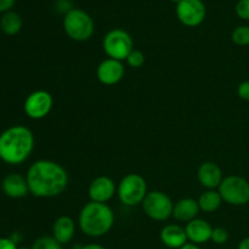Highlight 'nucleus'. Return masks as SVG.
Masks as SVG:
<instances>
[{"instance_id":"obj_31","label":"nucleus","mask_w":249,"mask_h":249,"mask_svg":"<svg viewBox=\"0 0 249 249\" xmlns=\"http://www.w3.org/2000/svg\"><path fill=\"white\" fill-rule=\"evenodd\" d=\"M237 249H249V237L245 238V240L241 241L240 245H238Z\"/></svg>"},{"instance_id":"obj_13","label":"nucleus","mask_w":249,"mask_h":249,"mask_svg":"<svg viewBox=\"0 0 249 249\" xmlns=\"http://www.w3.org/2000/svg\"><path fill=\"white\" fill-rule=\"evenodd\" d=\"M197 179L206 190H216L223 181V170L216 163L204 162L197 170Z\"/></svg>"},{"instance_id":"obj_18","label":"nucleus","mask_w":249,"mask_h":249,"mask_svg":"<svg viewBox=\"0 0 249 249\" xmlns=\"http://www.w3.org/2000/svg\"><path fill=\"white\" fill-rule=\"evenodd\" d=\"M75 233V223L71 216L61 215L53 225V237L60 245L68 243Z\"/></svg>"},{"instance_id":"obj_19","label":"nucleus","mask_w":249,"mask_h":249,"mask_svg":"<svg viewBox=\"0 0 249 249\" xmlns=\"http://www.w3.org/2000/svg\"><path fill=\"white\" fill-rule=\"evenodd\" d=\"M199 209L204 213H214L220 208L223 203L220 194L218 190H206L197 199Z\"/></svg>"},{"instance_id":"obj_1","label":"nucleus","mask_w":249,"mask_h":249,"mask_svg":"<svg viewBox=\"0 0 249 249\" xmlns=\"http://www.w3.org/2000/svg\"><path fill=\"white\" fill-rule=\"evenodd\" d=\"M29 194L38 198L57 197L67 189L68 174L58 163L49 160L34 162L26 174Z\"/></svg>"},{"instance_id":"obj_8","label":"nucleus","mask_w":249,"mask_h":249,"mask_svg":"<svg viewBox=\"0 0 249 249\" xmlns=\"http://www.w3.org/2000/svg\"><path fill=\"white\" fill-rule=\"evenodd\" d=\"M146 215L156 221H165L173 216L174 203L167 194L162 191H151L142 202Z\"/></svg>"},{"instance_id":"obj_17","label":"nucleus","mask_w":249,"mask_h":249,"mask_svg":"<svg viewBox=\"0 0 249 249\" xmlns=\"http://www.w3.org/2000/svg\"><path fill=\"white\" fill-rule=\"evenodd\" d=\"M199 209L198 202L194 198H181L174 203V209H173V216L175 220L181 221V223H189L198 216Z\"/></svg>"},{"instance_id":"obj_16","label":"nucleus","mask_w":249,"mask_h":249,"mask_svg":"<svg viewBox=\"0 0 249 249\" xmlns=\"http://www.w3.org/2000/svg\"><path fill=\"white\" fill-rule=\"evenodd\" d=\"M160 241L164 246L172 249H179L187 243V235L185 228L178 224H169L160 230Z\"/></svg>"},{"instance_id":"obj_28","label":"nucleus","mask_w":249,"mask_h":249,"mask_svg":"<svg viewBox=\"0 0 249 249\" xmlns=\"http://www.w3.org/2000/svg\"><path fill=\"white\" fill-rule=\"evenodd\" d=\"M0 249H18V248H17L16 242H14L11 238L0 237Z\"/></svg>"},{"instance_id":"obj_11","label":"nucleus","mask_w":249,"mask_h":249,"mask_svg":"<svg viewBox=\"0 0 249 249\" xmlns=\"http://www.w3.org/2000/svg\"><path fill=\"white\" fill-rule=\"evenodd\" d=\"M124 74H125V67L122 61L108 57L97 66L96 77L99 82L105 85L118 84L123 79Z\"/></svg>"},{"instance_id":"obj_3","label":"nucleus","mask_w":249,"mask_h":249,"mask_svg":"<svg viewBox=\"0 0 249 249\" xmlns=\"http://www.w3.org/2000/svg\"><path fill=\"white\" fill-rule=\"evenodd\" d=\"M114 219L116 216L108 204L90 201L80 211L78 223L84 235L101 237L113 228Z\"/></svg>"},{"instance_id":"obj_20","label":"nucleus","mask_w":249,"mask_h":249,"mask_svg":"<svg viewBox=\"0 0 249 249\" xmlns=\"http://www.w3.org/2000/svg\"><path fill=\"white\" fill-rule=\"evenodd\" d=\"M23 26L22 17L15 11H7L0 17V28L6 36H16Z\"/></svg>"},{"instance_id":"obj_12","label":"nucleus","mask_w":249,"mask_h":249,"mask_svg":"<svg viewBox=\"0 0 249 249\" xmlns=\"http://www.w3.org/2000/svg\"><path fill=\"white\" fill-rule=\"evenodd\" d=\"M117 192V186L113 180L108 177H97L90 182L89 194L90 201L99 202V203H107L109 199L113 198Z\"/></svg>"},{"instance_id":"obj_14","label":"nucleus","mask_w":249,"mask_h":249,"mask_svg":"<svg viewBox=\"0 0 249 249\" xmlns=\"http://www.w3.org/2000/svg\"><path fill=\"white\" fill-rule=\"evenodd\" d=\"M185 231H186L187 240L190 242L195 243V245H202V243H206L212 240L213 228L204 219L196 218L186 224Z\"/></svg>"},{"instance_id":"obj_21","label":"nucleus","mask_w":249,"mask_h":249,"mask_svg":"<svg viewBox=\"0 0 249 249\" xmlns=\"http://www.w3.org/2000/svg\"><path fill=\"white\" fill-rule=\"evenodd\" d=\"M231 39L238 46L249 45V26H238L233 29Z\"/></svg>"},{"instance_id":"obj_32","label":"nucleus","mask_w":249,"mask_h":249,"mask_svg":"<svg viewBox=\"0 0 249 249\" xmlns=\"http://www.w3.org/2000/svg\"><path fill=\"white\" fill-rule=\"evenodd\" d=\"M179 249H201V248H199L197 245H195V243H191V242L189 243V242H187L186 245L182 246V247L179 248Z\"/></svg>"},{"instance_id":"obj_27","label":"nucleus","mask_w":249,"mask_h":249,"mask_svg":"<svg viewBox=\"0 0 249 249\" xmlns=\"http://www.w3.org/2000/svg\"><path fill=\"white\" fill-rule=\"evenodd\" d=\"M56 9L60 12H62L63 15H66L68 11L73 9L72 2H71V0H57L56 1Z\"/></svg>"},{"instance_id":"obj_10","label":"nucleus","mask_w":249,"mask_h":249,"mask_svg":"<svg viewBox=\"0 0 249 249\" xmlns=\"http://www.w3.org/2000/svg\"><path fill=\"white\" fill-rule=\"evenodd\" d=\"M175 12L180 23L194 28L203 23L207 9L203 0H181L177 4Z\"/></svg>"},{"instance_id":"obj_7","label":"nucleus","mask_w":249,"mask_h":249,"mask_svg":"<svg viewBox=\"0 0 249 249\" xmlns=\"http://www.w3.org/2000/svg\"><path fill=\"white\" fill-rule=\"evenodd\" d=\"M223 202L231 206H246L249 203V181L238 175L224 178L218 187Z\"/></svg>"},{"instance_id":"obj_33","label":"nucleus","mask_w":249,"mask_h":249,"mask_svg":"<svg viewBox=\"0 0 249 249\" xmlns=\"http://www.w3.org/2000/svg\"><path fill=\"white\" fill-rule=\"evenodd\" d=\"M170 1H173V2H174V4H179V2L181 1V0H170Z\"/></svg>"},{"instance_id":"obj_4","label":"nucleus","mask_w":249,"mask_h":249,"mask_svg":"<svg viewBox=\"0 0 249 249\" xmlns=\"http://www.w3.org/2000/svg\"><path fill=\"white\" fill-rule=\"evenodd\" d=\"M63 31L72 40L87 41L94 34V19L83 9L73 7L63 16Z\"/></svg>"},{"instance_id":"obj_6","label":"nucleus","mask_w":249,"mask_h":249,"mask_svg":"<svg viewBox=\"0 0 249 249\" xmlns=\"http://www.w3.org/2000/svg\"><path fill=\"white\" fill-rule=\"evenodd\" d=\"M102 48L109 58L123 62L134 50V41L128 32L122 28H114L105 36Z\"/></svg>"},{"instance_id":"obj_30","label":"nucleus","mask_w":249,"mask_h":249,"mask_svg":"<svg viewBox=\"0 0 249 249\" xmlns=\"http://www.w3.org/2000/svg\"><path fill=\"white\" fill-rule=\"evenodd\" d=\"M79 249H106V248L101 245H97V243H90V245L83 246V247H80Z\"/></svg>"},{"instance_id":"obj_9","label":"nucleus","mask_w":249,"mask_h":249,"mask_svg":"<svg viewBox=\"0 0 249 249\" xmlns=\"http://www.w3.org/2000/svg\"><path fill=\"white\" fill-rule=\"evenodd\" d=\"M53 106V95L46 90H36L24 100L23 109L31 119H43L51 112Z\"/></svg>"},{"instance_id":"obj_24","label":"nucleus","mask_w":249,"mask_h":249,"mask_svg":"<svg viewBox=\"0 0 249 249\" xmlns=\"http://www.w3.org/2000/svg\"><path fill=\"white\" fill-rule=\"evenodd\" d=\"M229 240V231L225 228H218L213 229V233H212V241L216 245H224V243L228 242Z\"/></svg>"},{"instance_id":"obj_26","label":"nucleus","mask_w":249,"mask_h":249,"mask_svg":"<svg viewBox=\"0 0 249 249\" xmlns=\"http://www.w3.org/2000/svg\"><path fill=\"white\" fill-rule=\"evenodd\" d=\"M237 95L245 101H249V80H245L238 85Z\"/></svg>"},{"instance_id":"obj_23","label":"nucleus","mask_w":249,"mask_h":249,"mask_svg":"<svg viewBox=\"0 0 249 249\" xmlns=\"http://www.w3.org/2000/svg\"><path fill=\"white\" fill-rule=\"evenodd\" d=\"M125 61H126V63L130 66V67L140 68L143 66L146 58H145V55H143L142 51L138 50V49H134V50L129 53V56L126 57Z\"/></svg>"},{"instance_id":"obj_22","label":"nucleus","mask_w":249,"mask_h":249,"mask_svg":"<svg viewBox=\"0 0 249 249\" xmlns=\"http://www.w3.org/2000/svg\"><path fill=\"white\" fill-rule=\"evenodd\" d=\"M61 246L53 236H43L33 243L32 249H62Z\"/></svg>"},{"instance_id":"obj_34","label":"nucleus","mask_w":249,"mask_h":249,"mask_svg":"<svg viewBox=\"0 0 249 249\" xmlns=\"http://www.w3.org/2000/svg\"><path fill=\"white\" fill-rule=\"evenodd\" d=\"M18 249H32V248H27V247H21V248H18Z\"/></svg>"},{"instance_id":"obj_5","label":"nucleus","mask_w":249,"mask_h":249,"mask_svg":"<svg viewBox=\"0 0 249 249\" xmlns=\"http://www.w3.org/2000/svg\"><path fill=\"white\" fill-rule=\"evenodd\" d=\"M147 194V182L145 178L135 173L125 175L117 186V195H118L119 201L126 207L142 204Z\"/></svg>"},{"instance_id":"obj_15","label":"nucleus","mask_w":249,"mask_h":249,"mask_svg":"<svg viewBox=\"0 0 249 249\" xmlns=\"http://www.w3.org/2000/svg\"><path fill=\"white\" fill-rule=\"evenodd\" d=\"M1 189L7 197L15 199L23 198L29 194V187L26 177H22L17 173L7 174L2 179Z\"/></svg>"},{"instance_id":"obj_29","label":"nucleus","mask_w":249,"mask_h":249,"mask_svg":"<svg viewBox=\"0 0 249 249\" xmlns=\"http://www.w3.org/2000/svg\"><path fill=\"white\" fill-rule=\"evenodd\" d=\"M15 2H16V0H0V12L5 14L7 11H11Z\"/></svg>"},{"instance_id":"obj_2","label":"nucleus","mask_w":249,"mask_h":249,"mask_svg":"<svg viewBox=\"0 0 249 249\" xmlns=\"http://www.w3.org/2000/svg\"><path fill=\"white\" fill-rule=\"evenodd\" d=\"M34 148V135L24 125H14L0 134V160L11 165L26 162Z\"/></svg>"},{"instance_id":"obj_25","label":"nucleus","mask_w":249,"mask_h":249,"mask_svg":"<svg viewBox=\"0 0 249 249\" xmlns=\"http://www.w3.org/2000/svg\"><path fill=\"white\" fill-rule=\"evenodd\" d=\"M236 15L243 21H249V0H238L236 4Z\"/></svg>"}]
</instances>
